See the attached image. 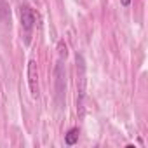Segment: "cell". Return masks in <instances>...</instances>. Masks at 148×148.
<instances>
[{"label":"cell","mask_w":148,"mask_h":148,"mask_svg":"<svg viewBox=\"0 0 148 148\" xmlns=\"http://www.w3.org/2000/svg\"><path fill=\"white\" fill-rule=\"evenodd\" d=\"M77 113L84 117V98H86V63L80 54H77Z\"/></svg>","instance_id":"1"},{"label":"cell","mask_w":148,"mask_h":148,"mask_svg":"<svg viewBox=\"0 0 148 148\" xmlns=\"http://www.w3.org/2000/svg\"><path fill=\"white\" fill-rule=\"evenodd\" d=\"M19 19H21V28H23V33H25V44L28 45L30 38H32V33H33V28H35V23H37L35 11L28 4H23L19 7Z\"/></svg>","instance_id":"2"},{"label":"cell","mask_w":148,"mask_h":148,"mask_svg":"<svg viewBox=\"0 0 148 148\" xmlns=\"http://www.w3.org/2000/svg\"><path fill=\"white\" fill-rule=\"evenodd\" d=\"M28 87H30V94L33 99H38L40 96V87H38V70H37V61L30 59L28 61Z\"/></svg>","instance_id":"3"},{"label":"cell","mask_w":148,"mask_h":148,"mask_svg":"<svg viewBox=\"0 0 148 148\" xmlns=\"http://www.w3.org/2000/svg\"><path fill=\"white\" fill-rule=\"evenodd\" d=\"M79 136H80V129L75 125V127H70L64 134V145L68 146H73V145H77L79 143Z\"/></svg>","instance_id":"4"},{"label":"cell","mask_w":148,"mask_h":148,"mask_svg":"<svg viewBox=\"0 0 148 148\" xmlns=\"http://www.w3.org/2000/svg\"><path fill=\"white\" fill-rule=\"evenodd\" d=\"M131 2H132V0H120V4H122L124 7H129V5H131Z\"/></svg>","instance_id":"5"}]
</instances>
